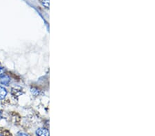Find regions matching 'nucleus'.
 <instances>
[{"mask_svg":"<svg viewBox=\"0 0 155 136\" xmlns=\"http://www.w3.org/2000/svg\"><path fill=\"white\" fill-rule=\"evenodd\" d=\"M17 136H29L27 133H23V132H19L18 133V135H17Z\"/></svg>","mask_w":155,"mask_h":136,"instance_id":"6","label":"nucleus"},{"mask_svg":"<svg viewBox=\"0 0 155 136\" xmlns=\"http://www.w3.org/2000/svg\"><path fill=\"white\" fill-rule=\"evenodd\" d=\"M41 2L44 7H46V8H49V0H41Z\"/></svg>","mask_w":155,"mask_h":136,"instance_id":"4","label":"nucleus"},{"mask_svg":"<svg viewBox=\"0 0 155 136\" xmlns=\"http://www.w3.org/2000/svg\"><path fill=\"white\" fill-rule=\"evenodd\" d=\"M4 70L2 68H1V67H0V76L1 75H2V74H3V73H4Z\"/></svg>","mask_w":155,"mask_h":136,"instance_id":"7","label":"nucleus"},{"mask_svg":"<svg viewBox=\"0 0 155 136\" xmlns=\"http://www.w3.org/2000/svg\"><path fill=\"white\" fill-rule=\"evenodd\" d=\"M10 81H11V78L8 75L0 76V84H2V85H8Z\"/></svg>","mask_w":155,"mask_h":136,"instance_id":"1","label":"nucleus"},{"mask_svg":"<svg viewBox=\"0 0 155 136\" xmlns=\"http://www.w3.org/2000/svg\"><path fill=\"white\" fill-rule=\"evenodd\" d=\"M37 136H49V131L48 129L44 128H39L36 131Z\"/></svg>","mask_w":155,"mask_h":136,"instance_id":"2","label":"nucleus"},{"mask_svg":"<svg viewBox=\"0 0 155 136\" xmlns=\"http://www.w3.org/2000/svg\"><path fill=\"white\" fill-rule=\"evenodd\" d=\"M1 118H2V113L0 112V119H1Z\"/></svg>","mask_w":155,"mask_h":136,"instance_id":"8","label":"nucleus"},{"mask_svg":"<svg viewBox=\"0 0 155 136\" xmlns=\"http://www.w3.org/2000/svg\"><path fill=\"white\" fill-rule=\"evenodd\" d=\"M0 136H4V135H2V134H1V133H0Z\"/></svg>","mask_w":155,"mask_h":136,"instance_id":"9","label":"nucleus"},{"mask_svg":"<svg viewBox=\"0 0 155 136\" xmlns=\"http://www.w3.org/2000/svg\"><path fill=\"white\" fill-rule=\"evenodd\" d=\"M7 95V90L4 87L0 86V100H3Z\"/></svg>","mask_w":155,"mask_h":136,"instance_id":"3","label":"nucleus"},{"mask_svg":"<svg viewBox=\"0 0 155 136\" xmlns=\"http://www.w3.org/2000/svg\"><path fill=\"white\" fill-rule=\"evenodd\" d=\"M31 92L32 93H33L35 96H37L39 94V91H37V90H35V89H32Z\"/></svg>","mask_w":155,"mask_h":136,"instance_id":"5","label":"nucleus"}]
</instances>
